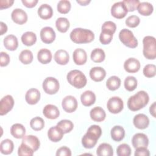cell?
Segmentation results:
<instances>
[{
  "label": "cell",
  "instance_id": "obj_1",
  "mask_svg": "<svg viewBox=\"0 0 156 156\" xmlns=\"http://www.w3.org/2000/svg\"><path fill=\"white\" fill-rule=\"evenodd\" d=\"M102 134L101 128L98 125H92L87 130V133L82 138V144L86 149L94 147L98 140Z\"/></svg>",
  "mask_w": 156,
  "mask_h": 156
},
{
  "label": "cell",
  "instance_id": "obj_2",
  "mask_svg": "<svg viewBox=\"0 0 156 156\" xmlns=\"http://www.w3.org/2000/svg\"><path fill=\"white\" fill-rule=\"evenodd\" d=\"M149 100V95L145 91H139L129 98L127 107L132 111H138L144 108L148 104Z\"/></svg>",
  "mask_w": 156,
  "mask_h": 156
},
{
  "label": "cell",
  "instance_id": "obj_3",
  "mask_svg": "<svg viewBox=\"0 0 156 156\" xmlns=\"http://www.w3.org/2000/svg\"><path fill=\"white\" fill-rule=\"evenodd\" d=\"M69 37L74 43L82 44L91 42L94 38V34L90 30L78 27L71 32Z\"/></svg>",
  "mask_w": 156,
  "mask_h": 156
},
{
  "label": "cell",
  "instance_id": "obj_4",
  "mask_svg": "<svg viewBox=\"0 0 156 156\" xmlns=\"http://www.w3.org/2000/svg\"><path fill=\"white\" fill-rule=\"evenodd\" d=\"M66 79L68 83L76 88H82L84 87L87 82L85 74L81 71L77 69L70 71L67 74Z\"/></svg>",
  "mask_w": 156,
  "mask_h": 156
},
{
  "label": "cell",
  "instance_id": "obj_5",
  "mask_svg": "<svg viewBox=\"0 0 156 156\" xmlns=\"http://www.w3.org/2000/svg\"><path fill=\"white\" fill-rule=\"evenodd\" d=\"M143 53L145 58L149 60H154L156 57V42L155 37L146 36L143 40Z\"/></svg>",
  "mask_w": 156,
  "mask_h": 156
},
{
  "label": "cell",
  "instance_id": "obj_6",
  "mask_svg": "<svg viewBox=\"0 0 156 156\" xmlns=\"http://www.w3.org/2000/svg\"><path fill=\"white\" fill-rule=\"evenodd\" d=\"M119 38L122 44L130 48H135L138 46L137 39L132 32L127 29H123L119 32Z\"/></svg>",
  "mask_w": 156,
  "mask_h": 156
},
{
  "label": "cell",
  "instance_id": "obj_7",
  "mask_svg": "<svg viewBox=\"0 0 156 156\" xmlns=\"http://www.w3.org/2000/svg\"><path fill=\"white\" fill-rule=\"evenodd\" d=\"M42 86L44 92L49 94H55L60 88L58 80L52 77H46L44 80Z\"/></svg>",
  "mask_w": 156,
  "mask_h": 156
},
{
  "label": "cell",
  "instance_id": "obj_8",
  "mask_svg": "<svg viewBox=\"0 0 156 156\" xmlns=\"http://www.w3.org/2000/svg\"><path fill=\"white\" fill-rule=\"evenodd\" d=\"M107 107L110 113L116 114L122 111L124 107V103L119 97L113 96L108 99L107 103Z\"/></svg>",
  "mask_w": 156,
  "mask_h": 156
},
{
  "label": "cell",
  "instance_id": "obj_9",
  "mask_svg": "<svg viewBox=\"0 0 156 156\" xmlns=\"http://www.w3.org/2000/svg\"><path fill=\"white\" fill-rule=\"evenodd\" d=\"M128 10L122 1L115 2L111 7L112 15L118 19H121L126 16Z\"/></svg>",
  "mask_w": 156,
  "mask_h": 156
},
{
  "label": "cell",
  "instance_id": "obj_10",
  "mask_svg": "<svg viewBox=\"0 0 156 156\" xmlns=\"http://www.w3.org/2000/svg\"><path fill=\"white\" fill-rule=\"evenodd\" d=\"M14 100L11 95H6L0 101V115L1 116L8 113L13 107Z\"/></svg>",
  "mask_w": 156,
  "mask_h": 156
},
{
  "label": "cell",
  "instance_id": "obj_11",
  "mask_svg": "<svg viewBox=\"0 0 156 156\" xmlns=\"http://www.w3.org/2000/svg\"><path fill=\"white\" fill-rule=\"evenodd\" d=\"M62 106L66 112H74L77 108V99L73 96H66L62 100Z\"/></svg>",
  "mask_w": 156,
  "mask_h": 156
},
{
  "label": "cell",
  "instance_id": "obj_12",
  "mask_svg": "<svg viewBox=\"0 0 156 156\" xmlns=\"http://www.w3.org/2000/svg\"><path fill=\"white\" fill-rule=\"evenodd\" d=\"M40 38L41 41L46 44L52 43L55 38V33L51 27H44L40 31Z\"/></svg>",
  "mask_w": 156,
  "mask_h": 156
},
{
  "label": "cell",
  "instance_id": "obj_13",
  "mask_svg": "<svg viewBox=\"0 0 156 156\" xmlns=\"http://www.w3.org/2000/svg\"><path fill=\"white\" fill-rule=\"evenodd\" d=\"M11 18L15 23L22 25L27 21V15L26 12L21 9H15L11 13Z\"/></svg>",
  "mask_w": 156,
  "mask_h": 156
},
{
  "label": "cell",
  "instance_id": "obj_14",
  "mask_svg": "<svg viewBox=\"0 0 156 156\" xmlns=\"http://www.w3.org/2000/svg\"><path fill=\"white\" fill-rule=\"evenodd\" d=\"M132 143L135 149L140 147H147L149 144V139L144 133H137L133 136Z\"/></svg>",
  "mask_w": 156,
  "mask_h": 156
},
{
  "label": "cell",
  "instance_id": "obj_15",
  "mask_svg": "<svg viewBox=\"0 0 156 156\" xmlns=\"http://www.w3.org/2000/svg\"><path fill=\"white\" fill-rule=\"evenodd\" d=\"M133 122L137 129H146L149 124V119L146 115L139 113L134 116Z\"/></svg>",
  "mask_w": 156,
  "mask_h": 156
},
{
  "label": "cell",
  "instance_id": "obj_16",
  "mask_svg": "<svg viewBox=\"0 0 156 156\" xmlns=\"http://www.w3.org/2000/svg\"><path fill=\"white\" fill-rule=\"evenodd\" d=\"M124 68L127 73H135L139 71L140 63L135 58H129L124 62Z\"/></svg>",
  "mask_w": 156,
  "mask_h": 156
},
{
  "label": "cell",
  "instance_id": "obj_17",
  "mask_svg": "<svg viewBox=\"0 0 156 156\" xmlns=\"http://www.w3.org/2000/svg\"><path fill=\"white\" fill-rule=\"evenodd\" d=\"M22 143L31 148L34 152L37 151L40 146V142L39 139L34 135H29L24 136L23 138Z\"/></svg>",
  "mask_w": 156,
  "mask_h": 156
},
{
  "label": "cell",
  "instance_id": "obj_18",
  "mask_svg": "<svg viewBox=\"0 0 156 156\" xmlns=\"http://www.w3.org/2000/svg\"><path fill=\"white\" fill-rule=\"evenodd\" d=\"M74 62L77 65H84L87 60V54L86 51L82 48L75 49L73 54Z\"/></svg>",
  "mask_w": 156,
  "mask_h": 156
},
{
  "label": "cell",
  "instance_id": "obj_19",
  "mask_svg": "<svg viewBox=\"0 0 156 156\" xmlns=\"http://www.w3.org/2000/svg\"><path fill=\"white\" fill-rule=\"evenodd\" d=\"M40 99V93L37 88H30L27 90L25 95L26 101L30 105L36 104Z\"/></svg>",
  "mask_w": 156,
  "mask_h": 156
},
{
  "label": "cell",
  "instance_id": "obj_20",
  "mask_svg": "<svg viewBox=\"0 0 156 156\" xmlns=\"http://www.w3.org/2000/svg\"><path fill=\"white\" fill-rule=\"evenodd\" d=\"M43 113L46 118L51 119H57L60 115L58 108L52 104L46 105L43 109Z\"/></svg>",
  "mask_w": 156,
  "mask_h": 156
},
{
  "label": "cell",
  "instance_id": "obj_21",
  "mask_svg": "<svg viewBox=\"0 0 156 156\" xmlns=\"http://www.w3.org/2000/svg\"><path fill=\"white\" fill-rule=\"evenodd\" d=\"M106 76L105 70L102 67L96 66L92 68L90 71V78L95 82L102 81Z\"/></svg>",
  "mask_w": 156,
  "mask_h": 156
},
{
  "label": "cell",
  "instance_id": "obj_22",
  "mask_svg": "<svg viewBox=\"0 0 156 156\" xmlns=\"http://www.w3.org/2000/svg\"><path fill=\"white\" fill-rule=\"evenodd\" d=\"M80 100L82 104L84 106L89 107L95 102L96 95L92 91L87 90L81 94Z\"/></svg>",
  "mask_w": 156,
  "mask_h": 156
},
{
  "label": "cell",
  "instance_id": "obj_23",
  "mask_svg": "<svg viewBox=\"0 0 156 156\" xmlns=\"http://www.w3.org/2000/svg\"><path fill=\"white\" fill-rule=\"evenodd\" d=\"M63 132L62 130L56 126L51 127L48 131V136L49 139L53 142H58L60 141L63 136Z\"/></svg>",
  "mask_w": 156,
  "mask_h": 156
},
{
  "label": "cell",
  "instance_id": "obj_24",
  "mask_svg": "<svg viewBox=\"0 0 156 156\" xmlns=\"http://www.w3.org/2000/svg\"><path fill=\"white\" fill-rule=\"evenodd\" d=\"M90 118L94 121L101 122L105 118L106 114L104 110L101 107H95L90 112Z\"/></svg>",
  "mask_w": 156,
  "mask_h": 156
},
{
  "label": "cell",
  "instance_id": "obj_25",
  "mask_svg": "<svg viewBox=\"0 0 156 156\" xmlns=\"http://www.w3.org/2000/svg\"><path fill=\"white\" fill-rule=\"evenodd\" d=\"M54 58L56 63L61 65H66L69 58L68 52L64 49L57 50L54 54Z\"/></svg>",
  "mask_w": 156,
  "mask_h": 156
},
{
  "label": "cell",
  "instance_id": "obj_26",
  "mask_svg": "<svg viewBox=\"0 0 156 156\" xmlns=\"http://www.w3.org/2000/svg\"><path fill=\"white\" fill-rule=\"evenodd\" d=\"M38 15L43 20H48L51 18L53 15V10L52 7L47 4H43L38 9Z\"/></svg>",
  "mask_w": 156,
  "mask_h": 156
},
{
  "label": "cell",
  "instance_id": "obj_27",
  "mask_svg": "<svg viewBox=\"0 0 156 156\" xmlns=\"http://www.w3.org/2000/svg\"><path fill=\"white\" fill-rule=\"evenodd\" d=\"M4 45L9 51H15L18 46L17 38L13 35H8L4 38Z\"/></svg>",
  "mask_w": 156,
  "mask_h": 156
},
{
  "label": "cell",
  "instance_id": "obj_28",
  "mask_svg": "<svg viewBox=\"0 0 156 156\" xmlns=\"http://www.w3.org/2000/svg\"><path fill=\"white\" fill-rule=\"evenodd\" d=\"M10 133L16 138H23L26 134V129L21 124L16 123L12 126L10 128Z\"/></svg>",
  "mask_w": 156,
  "mask_h": 156
},
{
  "label": "cell",
  "instance_id": "obj_29",
  "mask_svg": "<svg viewBox=\"0 0 156 156\" xmlns=\"http://www.w3.org/2000/svg\"><path fill=\"white\" fill-rule=\"evenodd\" d=\"M37 58L41 63L48 64L52 60V53L51 51L48 49H41L38 52Z\"/></svg>",
  "mask_w": 156,
  "mask_h": 156
},
{
  "label": "cell",
  "instance_id": "obj_30",
  "mask_svg": "<svg viewBox=\"0 0 156 156\" xmlns=\"http://www.w3.org/2000/svg\"><path fill=\"white\" fill-rule=\"evenodd\" d=\"M110 134L112 138L114 141L119 142L124 138L125 130L122 126H115L111 129Z\"/></svg>",
  "mask_w": 156,
  "mask_h": 156
},
{
  "label": "cell",
  "instance_id": "obj_31",
  "mask_svg": "<svg viewBox=\"0 0 156 156\" xmlns=\"http://www.w3.org/2000/svg\"><path fill=\"white\" fill-rule=\"evenodd\" d=\"M136 9L139 13L143 16H149L154 10L153 5L148 2H140Z\"/></svg>",
  "mask_w": 156,
  "mask_h": 156
},
{
  "label": "cell",
  "instance_id": "obj_32",
  "mask_svg": "<svg viewBox=\"0 0 156 156\" xmlns=\"http://www.w3.org/2000/svg\"><path fill=\"white\" fill-rule=\"evenodd\" d=\"M96 154L98 156H112L113 150L112 146L108 143L101 144L96 150Z\"/></svg>",
  "mask_w": 156,
  "mask_h": 156
},
{
  "label": "cell",
  "instance_id": "obj_33",
  "mask_svg": "<svg viewBox=\"0 0 156 156\" xmlns=\"http://www.w3.org/2000/svg\"><path fill=\"white\" fill-rule=\"evenodd\" d=\"M21 41L24 45L30 46L35 43L37 41V36L33 32L27 31L22 35Z\"/></svg>",
  "mask_w": 156,
  "mask_h": 156
},
{
  "label": "cell",
  "instance_id": "obj_34",
  "mask_svg": "<svg viewBox=\"0 0 156 156\" xmlns=\"http://www.w3.org/2000/svg\"><path fill=\"white\" fill-rule=\"evenodd\" d=\"M14 148L13 143L9 139H5L0 144V151L2 154L9 155L13 152Z\"/></svg>",
  "mask_w": 156,
  "mask_h": 156
},
{
  "label": "cell",
  "instance_id": "obj_35",
  "mask_svg": "<svg viewBox=\"0 0 156 156\" xmlns=\"http://www.w3.org/2000/svg\"><path fill=\"white\" fill-rule=\"evenodd\" d=\"M91 59L96 63H101L103 62L105 57L104 51L101 48L94 49L91 52Z\"/></svg>",
  "mask_w": 156,
  "mask_h": 156
},
{
  "label": "cell",
  "instance_id": "obj_36",
  "mask_svg": "<svg viewBox=\"0 0 156 156\" xmlns=\"http://www.w3.org/2000/svg\"><path fill=\"white\" fill-rule=\"evenodd\" d=\"M69 22L66 18L60 17L55 21V26L57 30L62 33L66 32L69 27Z\"/></svg>",
  "mask_w": 156,
  "mask_h": 156
},
{
  "label": "cell",
  "instance_id": "obj_37",
  "mask_svg": "<svg viewBox=\"0 0 156 156\" xmlns=\"http://www.w3.org/2000/svg\"><path fill=\"white\" fill-rule=\"evenodd\" d=\"M120 85L121 79L116 76L110 77L106 82V86L107 88L111 91H115L118 89Z\"/></svg>",
  "mask_w": 156,
  "mask_h": 156
},
{
  "label": "cell",
  "instance_id": "obj_38",
  "mask_svg": "<svg viewBox=\"0 0 156 156\" xmlns=\"http://www.w3.org/2000/svg\"><path fill=\"white\" fill-rule=\"evenodd\" d=\"M19 60L24 65L30 64L33 60V54L30 50L24 49L20 52Z\"/></svg>",
  "mask_w": 156,
  "mask_h": 156
},
{
  "label": "cell",
  "instance_id": "obj_39",
  "mask_svg": "<svg viewBox=\"0 0 156 156\" xmlns=\"http://www.w3.org/2000/svg\"><path fill=\"white\" fill-rule=\"evenodd\" d=\"M57 126L62 130L63 133H67L73 130L74 127V124L73 122L70 120L63 119L57 123Z\"/></svg>",
  "mask_w": 156,
  "mask_h": 156
},
{
  "label": "cell",
  "instance_id": "obj_40",
  "mask_svg": "<svg viewBox=\"0 0 156 156\" xmlns=\"http://www.w3.org/2000/svg\"><path fill=\"white\" fill-rule=\"evenodd\" d=\"M137 84L138 83L135 77L131 76H127L125 79L124 82L125 88L129 91H132L135 90L137 87Z\"/></svg>",
  "mask_w": 156,
  "mask_h": 156
},
{
  "label": "cell",
  "instance_id": "obj_41",
  "mask_svg": "<svg viewBox=\"0 0 156 156\" xmlns=\"http://www.w3.org/2000/svg\"><path fill=\"white\" fill-rule=\"evenodd\" d=\"M30 126L33 130L39 131L44 127V121L41 117L36 116L30 120Z\"/></svg>",
  "mask_w": 156,
  "mask_h": 156
},
{
  "label": "cell",
  "instance_id": "obj_42",
  "mask_svg": "<svg viewBox=\"0 0 156 156\" xmlns=\"http://www.w3.org/2000/svg\"><path fill=\"white\" fill-rule=\"evenodd\" d=\"M113 33L106 29H102L99 36L100 42L103 44H109L113 38Z\"/></svg>",
  "mask_w": 156,
  "mask_h": 156
},
{
  "label": "cell",
  "instance_id": "obj_43",
  "mask_svg": "<svg viewBox=\"0 0 156 156\" xmlns=\"http://www.w3.org/2000/svg\"><path fill=\"white\" fill-rule=\"evenodd\" d=\"M71 3L67 0H61L57 4V10L62 14L68 13L71 9Z\"/></svg>",
  "mask_w": 156,
  "mask_h": 156
},
{
  "label": "cell",
  "instance_id": "obj_44",
  "mask_svg": "<svg viewBox=\"0 0 156 156\" xmlns=\"http://www.w3.org/2000/svg\"><path fill=\"white\" fill-rule=\"evenodd\" d=\"M116 154L118 156H129L131 154L130 147L127 144H121L117 147Z\"/></svg>",
  "mask_w": 156,
  "mask_h": 156
},
{
  "label": "cell",
  "instance_id": "obj_45",
  "mask_svg": "<svg viewBox=\"0 0 156 156\" xmlns=\"http://www.w3.org/2000/svg\"><path fill=\"white\" fill-rule=\"evenodd\" d=\"M143 74L144 76L148 78L153 77L155 76L156 73V66L154 64H147L146 65L143 70Z\"/></svg>",
  "mask_w": 156,
  "mask_h": 156
},
{
  "label": "cell",
  "instance_id": "obj_46",
  "mask_svg": "<svg viewBox=\"0 0 156 156\" xmlns=\"http://www.w3.org/2000/svg\"><path fill=\"white\" fill-rule=\"evenodd\" d=\"M34 151L27 145L21 143L18 149V154L20 156H32Z\"/></svg>",
  "mask_w": 156,
  "mask_h": 156
},
{
  "label": "cell",
  "instance_id": "obj_47",
  "mask_svg": "<svg viewBox=\"0 0 156 156\" xmlns=\"http://www.w3.org/2000/svg\"><path fill=\"white\" fill-rule=\"evenodd\" d=\"M126 24L129 27H136L140 23V18L136 15H130L126 20Z\"/></svg>",
  "mask_w": 156,
  "mask_h": 156
},
{
  "label": "cell",
  "instance_id": "obj_48",
  "mask_svg": "<svg viewBox=\"0 0 156 156\" xmlns=\"http://www.w3.org/2000/svg\"><path fill=\"white\" fill-rule=\"evenodd\" d=\"M122 2L125 4L128 12H133L140 3L138 0H124Z\"/></svg>",
  "mask_w": 156,
  "mask_h": 156
},
{
  "label": "cell",
  "instance_id": "obj_49",
  "mask_svg": "<svg viewBox=\"0 0 156 156\" xmlns=\"http://www.w3.org/2000/svg\"><path fill=\"white\" fill-rule=\"evenodd\" d=\"M0 58L1 66H5L9 65L10 62V56L7 53L5 52H1Z\"/></svg>",
  "mask_w": 156,
  "mask_h": 156
},
{
  "label": "cell",
  "instance_id": "obj_50",
  "mask_svg": "<svg viewBox=\"0 0 156 156\" xmlns=\"http://www.w3.org/2000/svg\"><path fill=\"white\" fill-rule=\"evenodd\" d=\"M102 29H106L110 30L114 34L116 29V26L115 23L111 21H107L104 23V24H102Z\"/></svg>",
  "mask_w": 156,
  "mask_h": 156
},
{
  "label": "cell",
  "instance_id": "obj_51",
  "mask_svg": "<svg viewBox=\"0 0 156 156\" xmlns=\"http://www.w3.org/2000/svg\"><path fill=\"white\" fill-rule=\"evenodd\" d=\"M57 156H71V151L69 148L66 146H63L57 149L56 152Z\"/></svg>",
  "mask_w": 156,
  "mask_h": 156
},
{
  "label": "cell",
  "instance_id": "obj_52",
  "mask_svg": "<svg viewBox=\"0 0 156 156\" xmlns=\"http://www.w3.org/2000/svg\"><path fill=\"white\" fill-rule=\"evenodd\" d=\"M149 151L147 147H140L136 148L135 152V156H149Z\"/></svg>",
  "mask_w": 156,
  "mask_h": 156
},
{
  "label": "cell",
  "instance_id": "obj_53",
  "mask_svg": "<svg viewBox=\"0 0 156 156\" xmlns=\"http://www.w3.org/2000/svg\"><path fill=\"white\" fill-rule=\"evenodd\" d=\"M14 2V1L10 0H1L0 1V9H7L11 7Z\"/></svg>",
  "mask_w": 156,
  "mask_h": 156
},
{
  "label": "cell",
  "instance_id": "obj_54",
  "mask_svg": "<svg viewBox=\"0 0 156 156\" xmlns=\"http://www.w3.org/2000/svg\"><path fill=\"white\" fill-rule=\"evenodd\" d=\"M21 2L26 7L32 8L37 5L38 3V0H22Z\"/></svg>",
  "mask_w": 156,
  "mask_h": 156
},
{
  "label": "cell",
  "instance_id": "obj_55",
  "mask_svg": "<svg viewBox=\"0 0 156 156\" xmlns=\"http://www.w3.org/2000/svg\"><path fill=\"white\" fill-rule=\"evenodd\" d=\"M0 27H1L0 35H2L4 34H5L7 31V25L1 21L0 23Z\"/></svg>",
  "mask_w": 156,
  "mask_h": 156
},
{
  "label": "cell",
  "instance_id": "obj_56",
  "mask_svg": "<svg viewBox=\"0 0 156 156\" xmlns=\"http://www.w3.org/2000/svg\"><path fill=\"white\" fill-rule=\"evenodd\" d=\"M149 112L154 118H155V102H153V104L150 106Z\"/></svg>",
  "mask_w": 156,
  "mask_h": 156
},
{
  "label": "cell",
  "instance_id": "obj_57",
  "mask_svg": "<svg viewBox=\"0 0 156 156\" xmlns=\"http://www.w3.org/2000/svg\"><path fill=\"white\" fill-rule=\"evenodd\" d=\"M76 2L81 5H87L91 2V1L90 0H77Z\"/></svg>",
  "mask_w": 156,
  "mask_h": 156
}]
</instances>
